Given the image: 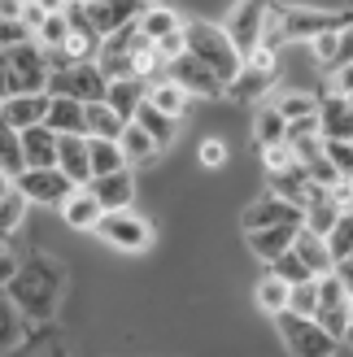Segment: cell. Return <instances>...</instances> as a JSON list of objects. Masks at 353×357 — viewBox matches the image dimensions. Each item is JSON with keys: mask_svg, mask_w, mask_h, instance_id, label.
Segmentation results:
<instances>
[{"mask_svg": "<svg viewBox=\"0 0 353 357\" xmlns=\"http://www.w3.org/2000/svg\"><path fill=\"white\" fill-rule=\"evenodd\" d=\"M271 318H275V331H279V340H284V349L296 353V357H331V353L345 349L314 314L279 310V314H271Z\"/></svg>", "mask_w": 353, "mask_h": 357, "instance_id": "4", "label": "cell"}, {"mask_svg": "<svg viewBox=\"0 0 353 357\" xmlns=\"http://www.w3.org/2000/svg\"><path fill=\"white\" fill-rule=\"evenodd\" d=\"M271 192L284 196V201H292V205H306V196H310V174H306V166L292 162L284 170H271Z\"/></svg>", "mask_w": 353, "mask_h": 357, "instance_id": "27", "label": "cell"}, {"mask_svg": "<svg viewBox=\"0 0 353 357\" xmlns=\"http://www.w3.org/2000/svg\"><path fill=\"white\" fill-rule=\"evenodd\" d=\"M35 5H40L44 13H66V9H70V0H35Z\"/></svg>", "mask_w": 353, "mask_h": 357, "instance_id": "52", "label": "cell"}, {"mask_svg": "<svg viewBox=\"0 0 353 357\" xmlns=\"http://www.w3.org/2000/svg\"><path fill=\"white\" fill-rule=\"evenodd\" d=\"M166 75H170L174 83H179V87H188L192 96H227V83H223V79H218V75H214V70H209L205 61L192 57L188 48H183L174 61H166Z\"/></svg>", "mask_w": 353, "mask_h": 357, "instance_id": "11", "label": "cell"}, {"mask_svg": "<svg viewBox=\"0 0 353 357\" xmlns=\"http://www.w3.org/2000/svg\"><path fill=\"white\" fill-rule=\"evenodd\" d=\"M153 52L162 57V66L174 61V57L183 52V26H179V31H170V35H162V40H153Z\"/></svg>", "mask_w": 353, "mask_h": 357, "instance_id": "45", "label": "cell"}, {"mask_svg": "<svg viewBox=\"0 0 353 357\" xmlns=\"http://www.w3.org/2000/svg\"><path fill=\"white\" fill-rule=\"evenodd\" d=\"M349 314H353V296H349Z\"/></svg>", "mask_w": 353, "mask_h": 357, "instance_id": "57", "label": "cell"}, {"mask_svg": "<svg viewBox=\"0 0 353 357\" xmlns=\"http://www.w3.org/2000/svg\"><path fill=\"white\" fill-rule=\"evenodd\" d=\"M349 105H353V96H349Z\"/></svg>", "mask_w": 353, "mask_h": 357, "instance_id": "59", "label": "cell"}, {"mask_svg": "<svg viewBox=\"0 0 353 357\" xmlns=\"http://www.w3.org/2000/svg\"><path fill=\"white\" fill-rule=\"evenodd\" d=\"M336 218H340V201L331 196V188L310 183V196H306V205H301V222L310 231H319V236H327Z\"/></svg>", "mask_w": 353, "mask_h": 357, "instance_id": "20", "label": "cell"}, {"mask_svg": "<svg viewBox=\"0 0 353 357\" xmlns=\"http://www.w3.org/2000/svg\"><path fill=\"white\" fill-rule=\"evenodd\" d=\"M27 340V314L13 305L9 292H0V353H13Z\"/></svg>", "mask_w": 353, "mask_h": 357, "instance_id": "28", "label": "cell"}, {"mask_svg": "<svg viewBox=\"0 0 353 357\" xmlns=\"http://www.w3.org/2000/svg\"><path fill=\"white\" fill-rule=\"evenodd\" d=\"M284 131H288L284 114H279L275 105H262L257 118H253V135H257V144H262V149H266V144H279V139H284Z\"/></svg>", "mask_w": 353, "mask_h": 357, "instance_id": "36", "label": "cell"}, {"mask_svg": "<svg viewBox=\"0 0 353 357\" xmlns=\"http://www.w3.org/2000/svg\"><path fill=\"white\" fill-rule=\"evenodd\" d=\"M345 349H353V318H349V331H345Z\"/></svg>", "mask_w": 353, "mask_h": 357, "instance_id": "54", "label": "cell"}, {"mask_svg": "<svg viewBox=\"0 0 353 357\" xmlns=\"http://www.w3.org/2000/svg\"><path fill=\"white\" fill-rule=\"evenodd\" d=\"M48 105H52V92L44 87V92H17V96H0V109H5L9 127L27 131V127H40V122L48 118Z\"/></svg>", "mask_w": 353, "mask_h": 357, "instance_id": "13", "label": "cell"}, {"mask_svg": "<svg viewBox=\"0 0 353 357\" xmlns=\"http://www.w3.org/2000/svg\"><path fill=\"white\" fill-rule=\"evenodd\" d=\"M87 188L96 192V201H100L105 209H127V205L135 201V174H131V166H118V170H110V174H96Z\"/></svg>", "mask_w": 353, "mask_h": 357, "instance_id": "16", "label": "cell"}, {"mask_svg": "<svg viewBox=\"0 0 353 357\" xmlns=\"http://www.w3.org/2000/svg\"><path fill=\"white\" fill-rule=\"evenodd\" d=\"M349 188H353V178H349Z\"/></svg>", "mask_w": 353, "mask_h": 357, "instance_id": "58", "label": "cell"}, {"mask_svg": "<svg viewBox=\"0 0 353 357\" xmlns=\"http://www.w3.org/2000/svg\"><path fill=\"white\" fill-rule=\"evenodd\" d=\"M327 244H331V257H353V209H340V218L331 222L327 231Z\"/></svg>", "mask_w": 353, "mask_h": 357, "instance_id": "40", "label": "cell"}, {"mask_svg": "<svg viewBox=\"0 0 353 357\" xmlns=\"http://www.w3.org/2000/svg\"><path fill=\"white\" fill-rule=\"evenodd\" d=\"M61 209V218H66V227H75V231H96V222H100V213H105V205L96 201V192L87 188V183H79L75 192L66 196V201L57 205Z\"/></svg>", "mask_w": 353, "mask_h": 357, "instance_id": "17", "label": "cell"}, {"mask_svg": "<svg viewBox=\"0 0 353 357\" xmlns=\"http://www.w3.org/2000/svg\"><path fill=\"white\" fill-rule=\"evenodd\" d=\"M253 296H257V305L266 310V314H279V310L288 305V283H284V279H279V275L271 271L266 279L257 283V292H253Z\"/></svg>", "mask_w": 353, "mask_h": 357, "instance_id": "39", "label": "cell"}, {"mask_svg": "<svg viewBox=\"0 0 353 357\" xmlns=\"http://www.w3.org/2000/svg\"><path fill=\"white\" fill-rule=\"evenodd\" d=\"M13 188H17V183H13V174H9L5 166H0V196H5V192H13Z\"/></svg>", "mask_w": 353, "mask_h": 357, "instance_id": "53", "label": "cell"}, {"mask_svg": "<svg viewBox=\"0 0 353 357\" xmlns=\"http://www.w3.org/2000/svg\"><path fill=\"white\" fill-rule=\"evenodd\" d=\"M118 149H122V157H127V166L135 170V166H153L157 157H162V144L140 127V122L131 118L127 127H122V135H118Z\"/></svg>", "mask_w": 353, "mask_h": 357, "instance_id": "21", "label": "cell"}, {"mask_svg": "<svg viewBox=\"0 0 353 357\" xmlns=\"http://www.w3.org/2000/svg\"><path fill=\"white\" fill-rule=\"evenodd\" d=\"M48 127L52 131H79V135H87V122H83V100H75V96H52V105H48Z\"/></svg>", "mask_w": 353, "mask_h": 357, "instance_id": "29", "label": "cell"}, {"mask_svg": "<svg viewBox=\"0 0 353 357\" xmlns=\"http://www.w3.org/2000/svg\"><path fill=\"white\" fill-rule=\"evenodd\" d=\"M48 87V52L22 40L0 48V96H17V92H44Z\"/></svg>", "mask_w": 353, "mask_h": 357, "instance_id": "3", "label": "cell"}, {"mask_svg": "<svg viewBox=\"0 0 353 357\" xmlns=\"http://www.w3.org/2000/svg\"><path fill=\"white\" fill-rule=\"evenodd\" d=\"M13 271H17V257L9 253L5 244H0V292H5V283L13 279Z\"/></svg>", "mask_w": 353, "mask_h": 357, "instance_id": "49", "label": "cell"}, {"mask_svg": "<svg viewBox=\"0 0 353 357\" xmlns=\"http://www.w3.org/2000/svg\"><path fill=\"white\" fill-rule=\"evenodd\" d=\"M5 292L27 314V323H52V314H57L61 296H66V266L48 253H31L27 261H17Z\"/></svg>", "mask_w": 353, "mask_h": 357, "instance_id": "1", "label": "cell"}, {"mask_svg": "<svg viewBox=\"0 0 353 357\" xmlns=\"http://www.w3.org/2000/svg\"><path fill=\"white\" fill-rule=\"evenodd\" d=\"M262 162H266V170H284V166L296 162V157H292V149H288V139H279V144H266V149H262Z\"/></svg>", "mask_w": 353, "mask_h": 357, "instance_id": "46", "label": "cell"}, {"mask_svg": "<svg viewBox=\"0 0 353 357\" xmlns=\"http://www.w3.org/2000/svg\"><path fill=\"white\" fill-rule=\"evenodd\" d=\"M96 236L118 248V253H149L153 248V222L140 218V213L127 205V209H105L100 222H96Z\"/></svg>", "mask_w": 353, "mask_h": 357, "instance_id": "6", "label": "cell"}, {"mask_svg": "<svg viewBox=\"0 0 353 357\" xmlns=\"http://www.w3.org/2000/svg\"><path fill=\"white\" fill-rule=\"evenodd\" d=\"M27 209H31V201H27V196L17 192V188L0 196V244H5V240L13 236V231H17V227H22Z\"/></svg>", "mask_w": 353, "mask_h": 357, "instance_id": "34", "label": "cell"}, {"mask_svg": "<svg viewBox=\"0 0 353 357\" xmlns=\"http://www.w3.org/2000/svg\"><path fill=\"white\" fill-rule=\"evenodd\" d=\"M266 266H271V271H275L279 279L288 283V288H292V283H301V279H319V275H314V271H310V266H306L301 257H296V248H284V253H279V257H271Z\"/></svg>", "mask_w": 353, "mask_h": 357, "instance_id": "38", "label": "cell"}, {"mask_svg": "<svg viewBox=\"0 0 353 357\" xmlns=\"http://www.w3.org/2000/svg\"><path fill=\"white\" fill-rule=\"evenodd\" d=\"M144 100L153 105V109H162V114H170L174 122H179V118L188 114V105H192V92H188V87H179L170 75H162V79H153V83H149Z\"/></svg>", "mask_w": 353, "mask_h": 357, "instance_id": "23", "label": "cell"}, {"mask_svg": "<svg viewBox=\"0 0 353 357\" xmlns=\"http://www.w3.org/2000/svg\"><path fill=\"white\" fill-rule=\"evenodd\" d=\"M57 170L70 178V183H92V153H87V135H79V131H61Z\"/></svg>", "mask_w": 353, "mask_h": 357, "instance_id": "15", "label": "cell"}, {"mask_svg": "<svg viewBox=\"0 0 353 357\" xmlns=\"http://www.w3.org/2000/svg\"><path fill=\"white\" fill-rule=\"evenodd\" d=\"M266 13H271V0H236L232 13L223 17V31L232 35V44L240 48V57L262 44V26H266Z\"/></svg>", "mask_w": 353, "mask_h": 357, "instance_id": "9", "label": "cell"}, {"mask_svg": "<svg viewBox=\"0 0 353 357\" xmlns=\"http://www.w3.org/2000/svg\"><path fill=\"white\" fill-rule=\"evenodd\" d=\"M22 5H27V0H0V13H5V17H22Z\"/></svg>", "mask_w": 353, "mask_h": 357, "instance_id": "51", "label": "cell"}, {"mask_svg": "<svg viewBox=\"0 0 353 357\" xmlns=\"http://www.w3.org/2000/svg\"><path fill=\"white\" fill-rule=\"evenodd\" d=\"M306 174H310V183H319V188H336V183H340V170H336V162L327 157V149L314 157V162H306Z\"/></svg>", "mask_w": 353, "mask_h": 357, "instance_id": "42", "label": "cell"}, {"mask_svg": "<svg viewBox=\"0 0 353 357\" xmlns=\"http://www.w3.org/2000/svg\"><path fill=\"white\" fill-rule=\"evenodd\" d=\"M197 157H201L205 170H218V166L227 162V144H223V139H205V144L197 149Z\"/></svg>", "mask_w": 353, "mask_h": 357, "instance_id": "47", "label": "cell"}, {"mask_svg": "<svg viewBox=\"0 0 353 357\" xmlns=\"http://www.w3.org/2000/svg\"><path fill=\"white\" fill-rule=\"evenodd\" d=\"M271 105L284 114V122H301V118L319 114V96H310V92H275Z\"/></svg>", "mask_w": 353, "mask_h": 357, "instance_id": "33", "label": "cell"}, {"mask_svg": "<svg viewBox=\"0 0 353 357\" xmlns=\"http://www.w3.org/2000/svg\"><path fill=\"white\" fill-rule=\"evenodd\" d=\"M331 92H340V96H353V61H349V66H336V70H331Z\"/></svg>", "mask_w": 353, "mask_h": 357, "instance_id": "48", "label": "cell"}, {"mask_svg": "<svg viewBox=\"0 0 353 357\" xmlns=\"http://www.w3.org/2000/svg\"><path fill=\"white\" fill-rule=\"evenodd\" d=\"M279 52L271 48H253L249 57L240 61V70L232 79H227V100H240V105H249V100H262V96H271V87H275V75H279Z\"/></svg>", "mask_w": 353, "mask_h": 357, "instance_id": "5", "label": "cell"}, {"mask_svg": "<svg viewBox=\"0 0 353 357\" xmlns=\"http://www.w3.org/2000/svg\"><path fill=\"white\" fill-rule=\"evenodd\" d=\"M0 166L9 174L22 170V135H17V127H9L5 109H0Z\"/></svg>", "mask_w": 353, "mask_h": 357, "instance_id": "37", "label": "cell"}, {"mask_svg": "<svg viewBox=\"0 0 353 357\" xmlns=\"http://www.w3.org/2000/svg\"><path fill=\"white\" fill-rule=\"evenodd\" d=\"M331 275H336V279L345 283V292L353 296V257H340L336 266H331Z\"/></svg>", "mask_w": 353, "mask_h": 357, "instance_id": "50", "label": "cell"}, {"mask_svg": "<svg viewBox=\"0 0 353 357\" xmlns=\"http://www.w3.org/2000/svg\"><path fill=\"white\" fill-rule=\"evenodd\" d=\"M140 9H144V0H96V5H83L87 22L100 31V40L114 35V31H122V26H131L140 17Z\"/></svg>", "mask_w": 353, "mask_h": 357, "instance_id": "14", "label": "cell"}, {"mask_svg": "<svg viewBox=\"0 0 353 357\" xmlns=\"http://www.w3.org/2000/svg\"><path fill=\"white\" fill-rule=\"evenodd\" d=\"M17 135H22V166H57L61 131H52L48 122H40V127H27Z\"/></svg>", "mask_w": 353, "mask_h": 357, "instance_id": "18", "label": "cell"}, {"mask_svg": "<svg viewBox=\"0 0 353 357\" xmlns=\"http://www.w3.org/2000/svg\"><path fill=\"white\" fill-rule=\"evenodd\" d=\"M144 5H162V0H144Z\"/></svg>", "mask_w": 353, "mask_h": 357, "instance_id": "56", "label": "cell"}, {"mask_svg": "<svg viewBox=\"0 0 353 357\" xmlns=\"http://www.w3.org/2000/svg\"><path fill=\"white\" fill-rule=\"evenodd\" d=\"M275 222H301V205H292V201H284V196H275L266 188V196H257V201L244 209L240 227L257 231V227H275Z\"/></svg>", "mask_w": 353, "mask_h": 357, "instance_id": "12", "label": "cell"}, {"mask_svg": "<svg viewBox=\"0 0 353 357\" xmlns=\"http://www.w3.org/2000/svg\"><path fill=\"white\" fill-rule=\"evenodd\" d=\"M135 22H140V31H144L149 40H162V35H170V31H179V26H183V22H179V13H174L166 0H162V5H144Z\"/></svg>", "mask_w": 353, "mask_h": 357, "instance_id": "30", "label": "cell"}, {"mask_svg": "<svg viewBox=\"0 0 353 357\" xmlns=\"http://www.w3.org/2000/svg\"><path fill=\"white\" fill-rule=\"evenodd\" d=\"M83 122H87V135H105V139H118L127 118H122L110 100H87L83 105Z\"/></svg>", "mask_w": 353, "mask_h": 357, "instance_id": "25", "label": "cell"}, {"mask_svg": "<svg viewBox=\"0 0 353 357\" xmlns=\"http://www.w3.org/2000/svg\"><path fill=\"white\" fill-rule=\"evenodd\" d=\"M70 40V9L66 13H44V22L35 26V44L44 52H61Z\"/></svg>", "mask_w": 353, "mask_h": 357, "instance_id": "31", "label": "cell"}, {"mask_svg": "<svg viewBox=\"0 0 353 357\" xmlns=\"http://www.w3.org/2000/svg\"><path fill=\"white\" fill-rule=\"evenodd\" d=\"M13 183H17V192H22L31 205H61L66 196L79 188V183H70L57 166H22L13 174Z\"/></svg>", "mask_w": 353, "mask_h": 357, "instance_id": "8", "label": "cell"}, {"mask_svg": "<svg viewBox=\"0 0 353 357\" xmlns=\"http://www.w3.org/2000/svg\"><path fill=\"white\" fill-rule=\"evenodd\" d=\"M314 318L336 335V340L345 344V331H349V292H345V283L336 279V275H319V310H314Z\"/></svg>", "mask_w": 353, "mask_h": 357, "instance_id": "10", "label": "cell"}, {"mask_svg": "<svg viewBox=\"0 0 353 357\" xmlns=\"http://www.w3.org/2000/svg\"><path fill=\"white\" fill-rule=\"evenodd\" d=\"M292 248H296V257H301L314 275H327L331 266H336V257H331V244H327V236H319V231H310L306 222L296 227V240H292Z\"/></svg>", "mask_w": 353, "mask_h": 357, "instance_id": "24", "label": "cell"}, {"mask_svg": "<svg viewBox=\"0 0 353 357\" xmlns=\"http://www.w3.org/2000/svg\"><path fill=\"white\" fill-rule=\"evenodd\" d=\"M284 310H296V314H314L319 310V279H301L288 288V305Z\"/></svg>", "mask_w": 353, "mask_h": 357, "instance_id": "41", "label": "cell"}, {"mask_svg": "<svg viewBox=\"0 0 353 357\" xmlns=\"http://www.w3.org/2000/svg\"><path fill=\"white\" fill-rule=\"evenodd\" d=\"M135 122H140V127H144L153 139H157V144H170V139H174V118L170 114H162V109H153V105L149 100H140V109H135Z\"/></svg>", "mask_w": 353, "mask_h": 357, "instance_id": "35", "label": "cell"}, {"mask_svg": "<svg viewBox=\"0 0 353 357\" xmlns=\"http://www.w3.org/2000/svg\"><path fill=\"white\" fill-rule=\"evenodd\" d=\"M144 92H149V79H110V87H105V100H110L114 109L131 122L135 109H140V100H144Z\"/></svg>", "mask_w": 353, "mask_h": 357, "instance_id": "26", "label": "cell"}, {"mask_svg": "<svg viewBox=\"0 0 353 357\" xmlns=\"http://www.w3.org/2000/svg\"><path fill=\"white\" fill-rule=\"evenodd\" d=\"M22 40H31V26L22 22V17H5V13H0V48L22 44Z\"/></svg>", "mask_w": 353, "mask_h": 357, "instance_id": "44", "label": "cell"}, {"mask_svg": "<svg viewBox=\"0 0 353 357\" xmlns=\"http://www.w3.org/2000/svg\"><path fill=\"white\" fill-rule=\"evenodd\" d=\"M183 48L192 52L197 61H205L214 75L227 83L240 70V48L232 44V35L223 31V22H205V17H192V22H183Z\"/></svg>", "mask_w": 353, "mask_h": 357, "instance_id": "2", "label": "cell"}, {"mask_svg": "<svg viewBox=\"0 0 353 357\" xmlns=\"http://www.w3.org/2000/svg\"><path fill=\"white\" fill-rule=\"evenodd\" d=\"M70 5H96V0H70Z\"/></svg>", "mask_w": 353, "mask_h": 357, "instance_id": "55", "label": "cell"}, {"mask_svg": "<svg viewBox=\"0 0 353 357\" xmlns=\"http://www.w3.org/2000/svg\"><path fill=\"white\" fill-rule=\"evenodd\" d=\"M327 157L336 162V170H340V178H353V139H327Z\"/></svg>", "mask_w": 353, "mask_h": 357, "instance_id": "43", "label": "cell"}, {"mask_svg": "<svg viewBox=\"0 0 353 357\" xmlns=\"http://www.w3.org/2000/svg\"><path fill=\"white\" fill-rule=\"evenodd\" d=\"M87 153H92V178H96V174H110V170H118V166H127V157H122L118 139L87 135Z\"/></svg>", "mask_w": 353, "mask_h": 357, "instance_id": "32", "label": "cell"}, {"mask_svg": "<svg viewBox=\"0 0 353 357\" xmlns=\"http://www.w3.org/2000/svg\"><path fill=\"white\" fill-rule=\"evenodd\" d=\"M105 75L96 61H66L48 70V92L52 96H75V100H105Z\"/></svg>", "mask_w": 353, "mask_h": 357, "instance_id": "7", "label": "cell"}, {"mask_svg": "<svg viewBox=\"0 0 353 357\" xmlns=\"http://www.w3.org/2000/svg\"><path fill=\"white\" fill-rule=\"evenodd\" d=\"M319 131L323 139H353V105L349 96L331 92L319 100Z\"/></svg>", "mask_w": 353, "mask_h": 357, "instance_id": "19", "label": "cell"}, {"mask_svg": "<svg viewBox=\"0 0 353 357\" xmlns=\"http://www.w3.org/2000/svg\"><path fill=\"white\" fill-rule=\"evenodd\" d=\"M296 227H301V222H275V227L244 231V236H249V253H253V257H262V261L279 257L284 248H292V240H296Z\"/></svg>", "mask_w": 353, "mask_h": 357, "instance_id": "22", "label": "cell"}]
</instances>
